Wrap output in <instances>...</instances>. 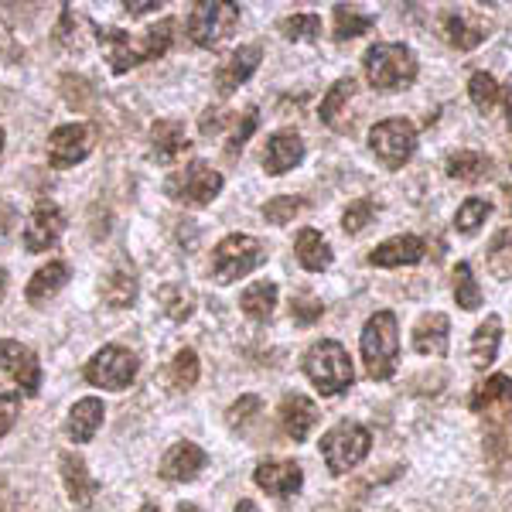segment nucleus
Instances as JSON below:
<instances>
[{
	"label": "nucleus",
	"instance_id": "1",
	"mask_svg": "<svg viewBox=\"0 0 512 512\" xmlns=\"http://www.w3.org/2000/svg\"><path fill=\"white\" fill-rule=\"evenodd\" d=\"M96 38H99V45L106 48V55H110V69L127 72L140 62L161 59V55L168 52L171 41H175V21L164 18L161 24L147 28L144 38H130L127 31H120V28H99Z\"/></svg>",
	"mask_w": 512,
	"mask_h": 512
},
{
	"label": "nucleus",
	"instance_id": "2",
	"mask_svg": "<svg viewBox=\"0 0 512 512\" xmlns=\"http://www.w3.org/2000/svg\"><path fill=\"white\" fill-rule=\"evenodd\" d=\"M362 359H366V373L376 383H386L396 373V359H400V328H396L393 311H376L366 321L359 338Z\"/></svg>",
	"mask_w": 512,
	"mask_h": 512
},
{
	"label": "nucleus",
	"instance_id": "3",
	"mask_svg": "<svg viewBox=\"0 0 512 512\" xmlns=\"http://www.w3.org/2000/svg\"><path fill=\"white\" fill-rule=\"evenodd\" d=\"M304 376L315 383V390L321 396H338L352 386L355 369H352L349 352L342 349V342L321 338V342H315L304 352Z\"/></svg>",
	"mask_w": 512,
	"mask_h": 512
},
{
	"label": "nucleus",
	"instance_id": "4",
	"mask_svg": "<svg viewBox=\"0 0 512 512\" xmlns=\"http://www.w3.org/2000/svg\"><path fill=\"white\" fill-rule=\"evenodd\" d=\"M366 79L376 89H407L417 79V59L400 41H379L366 52Z\"/></svg>",
	"mask_w": 512,
	"mask_h": 512
},
{
	"label": "nucleus",
	"instance_id": "5",
	"mask_svg": "<svg viewBox=\"0 0 512 512\" xmlns=\"http://www.w3.org/2000/svg\"><path fill=\"white\" fill-rule=\"evenodd\" d=\"M369 448H373V437L359 420H338L332 431L321 437V458L332 475H345L355 465H362Z\"/></svg>",
	"mask_w": 512,
	"mask_h": 512
},
{
	"label": "nucleus",
	"instance_id": "6",
	"mask_svg": "<svg viewBox=\"0 0 512 512\" xmlns=\"http://www.w3.org/2000/svg\"><path fill=\"white\" fill-rule=\"evenodd\" d=\"M263 263H267V246L246 233H233L222 239L216 253H212V277L219 284H233V280L253 274Z\"/></svg>",
	"mask_w": 512,
	"mask_h": 512
},
{
	"label": "nucleus",
	"instance_id": "7",
	"mask_svg": "<svg viewBox=\"0 0 512 512\" xmlns=\"http://www.w3.org/2000/svg\"><path fill=\"white\" fill-rule=\"evenodd\" d=\"M164 192H168L175 202L192 205V209H202V205H212L222 192V175L216 168H209L205 161H192L185 168H178L175 175L164 181Z\"/></svg>",
	"mask_w": 512,
	"mask_h": 512
},
{
	"label": "nucleus",
	"instance_id": "8",
	"mask_svg": "<svg viewBox=\"0 0 512 512\" xmlns=\"http://www.w3.org/2000/svg\"><path fill=\"white\" fill-rule=\"evenodd\" d=\"M369 151L383 161V168L400 171L417 151V127L400 117L376 123V127L369 130Z\"/></svg>",
	"mask_w": 512,
	"mask_h": 512
},
{
	"label": "nucleus",
	"instance_id": "9",
	"mask_svg": "<svg viewBox=\"0 0 512 512\" xmlns=\"http://www.w3.org/2000/svg\"><path fill=\"white\" fill-rule=\"evenodd\" d=\"M239 24V7L236 4H198L192 14H188V35L198 48H219L222 41L233 38Z\"/></svg>",
	"mask_w": 512,
	"mask_h": 512
},
{
	"label": "nucleus",
	"instance_id": "10",
	"mask_svg": "<svg viewBox=\"0 0 512 512\" xmlns=\"http://www.w3.org/2000/svg\"><path fill=\"white\" fill-rule=\"evenodd\" d=\"M86 383L103 386V390H127L137 376V355L123 345H103L93 359L86 362Z\"/></svg>",
	"mask_w": 512,
	"mask_h": 512
},
{
	"label": "nucleus",
	"instance_id": "11",
	"mask_svg": "<svg viewBox=\"0 0 512 512\" xmlns=\"http://www.w3.org/2000/svg\"><path fill=\"white\" fill-rule=\"evenodd\" d=\"M0 376L18 383L24 393L35 396L41 390V362L28 345L14 342V338H0Z\"/></svg>",
	"mask_w": 512,
	"mask_h": 512
},
{
	"label": "nucleus",
	"instance_id": "12",
	"mask_svg": "<svg viewBox=\"0 0 512 512\" xmlns=\"http://www.w3.org/2000/svg\"><path fill=\"white\" fill-rule=\"evenodd\" d=\"M93 151V134L86 123H62L48 137V161L52 168H72V164L86 161Z\"/></svg>",
	"mask_w": 512,
	"mask_h": 512
},
{
	"label": "nucleus",
	"instance_id": "13",
	"mask_svg": "<svg viewBox=\"0 0 512 512\" xmlns=\"http://www.w3.org/2000/svg\"><path fill=\"white\" fill-rule=\"evenodd\" d=\"M65 229V216L62 209L55 202H38L35 212H31L28 226H24V246H28V253H45L52 250L55 243H59Z\"/></svg>",
	"mask_w": 512,
	"mask_h": 512
},
{
	"label": "nucleus",
	"instance_id": "14",
	"mask_svg": "<svg viewBox=\"0 0 512 512\" xmlns=\"http://www.w3.org/2000/svg\"><path fill=\"white\" fill-rule=\"evenodd\" d=\"M253 482L260 485L267 495H277V499H291V495L301 492L304 485V472L297 461H260L253 472Z\"/></svg>",
	"mask_w": 512,
	"mask_h": 512
},
{
	"label": "nucleus",
	"instance_id": "15",
	"mask_svg": "<svg viewBox=\"0 0 512 512\" xmlns=\"http://www.w3.org/2000/svg\"><path fill=\"white\" fill-rule=\"evenodd\" d=\"M260 45H243V48H236L233 55H229L226 62L219 65V72H216V89H219V96H229V93H236L239 86H243L246 79L253 76L256 69H260Z\"/></svg>",
	"mask_w": 512,
	"mask_h": 512
},
{
	"label": "nucleus",
	"instance_id": "16",
	"mask_svg": "<svg viewBox=\"0 0 512 512\" xmlns=\"http://www.w3.org/2000/svg\"><path fill=\"white\" fill-rule=\"evenodd\" d=\"M427 243L420 236H393L369 253V267H414L424 260Z\"/></svg>",
	"mask_w": 512,
	"mask_h": 512
},
{
	"label": "nucleus",
	"instance_id": "17",
	"mask_svg": "<svg viewBox=\"0 0 512 512\" xmlns=\"http://www.w3.org/2000/svg\"><path fill=\"white\" fill-rule=\"evenodd\" d=\"M304 161V140L294 130H277L267 140V151H263V168L267 175H287L291 168Z\"/></svg>",
	"mask_w": 512,
	"mask_h": 512
},
{
	"label": "nucleus",
	"instance_id": "18",
	"mask_svg": "<svg viewBox=\"0 0 512 512\" xmlns=\"http://www.w3.org/2000/svg\"><path fill=\"white\" fill-rule=\"evenodd\" d=\"M205 461H209V454L198 448V444L178 441L175 448L161 458V475L168 478V482H192V478L205 468Z\"/></svg>",
	"mask_w": 512,
	"mask_h": 512
},
{
	"label": "nucleus",
	"instance_id": "19",
	"mask_svg": "<svg viewBox=\"0 0 512 512\" xmlns=\"http://www.w3.org/2000/svg\"><path fill=\"white\" fill-rule=\"evenodd\" d=\"M280 424H284V434L291 437L294 444L308 441V434L318 427V407L301 393L287 396V400L280 403Z\"/></svg>",
	"mask_w": 512,
	"mask_h": 512
},
{
	"label": "nucleus",
	"instance_id": "20",
	"mask_svg": "<svg viewBox=\"0 0 512 512\" xmlns=\"http://www.w3.org/2000/svg\"><path fill=\"white\" fill-rule=\"evenodd\" d=\"M448 342H451V321H448V315H441V311H431V315H424V318L417 321L414 349L420 355H434V359H441V355H448Z\"/></svg>",
	"mask_w": 512,
	"mask_h": 512
},
{
	"label": "nucleus",
	"instance_id": "21",
	"mask_svg": "<svg viewBox=\"0 0 512 512\" xmlns=\"http://www.w3.org/2000/svg\"><path fill=\"white\" fill-rule=\"evenodd\" d=\"M444 38H448V45H454L458 52H472V48H478L489 38V24L468 11L448 14V18H444Z\"/></svg>",
	"mask_w": 512,
	"mask_h": 512
},
{
	"label": "nucleus",
	"instance_id": "22",
	"mask_svg": "<svg viewBox=\"0 0 512 512\" xmlns=\"http://www.w3.org/2000/svg\"><path fill=\"white\" fill-rule=\"evenodd\" d=\"M188 147H192V140L185 137V127L178 120H158L151 127V154L161 164H175Z\"/></svg>",
	"mask_w": 512,
	"mask_h": 512
},
{
	"label": "nucleus",
	"instance_id": "23",
	"mask_svg": "<svg viewBox=\"0 0 512 512\" xmlns=\"http://www.w3.org/2000/svg\"><path fill=\"white\" fill-rule=\"evenodd\" d=\"M103 417H106L103 400H96V396H86V400H79L76 407L69 410V420H65V434H69L76 444L93 441L96 431L103 427Z\"/></svg>",
	"mask_w": 512,
	"mask_h": 512
},
{
	"label": "nucleus",
	"instance_id": "24",
	"mask_svg": "<svg viewBox=\"0 0 512 512\" xmlns=\"http://www.w3.org/2000/svg\"><path fill=\"white\" fill-rule=\"evenodd\" d=\"M472 410L475 414H495V410L512 414V379L499 373L489 376L485 383H478L472 393Z\"/></svg>",
	"mask_w": 512,
	"mask_h": 512
},
{
	"label": "nucleus",
	"instance_id": "25",
	"mask_svg": "<svg viewBox=\"0 0 512 512\" xmlns=\"http://www.w3.org/2000/svg\"><path fill=\"white\" fill-rule=\"evenodd\" d=\"M59 461H62V478H65V489H69V499L76 502V506H89L96 495V478L89 475L86 461L72 451H65Z\"/></svg>",
	"mask_w": 512,
	"mask_h": 512
},
{
	"label": "nucleus",
	"instance_id": "26",
	"mask_svg": "<svg viewBox=\"0 0 512 512\" xmlns=\"http://www.w3.org/2000/svg\"><path fill=\"white\" fill-rule=\"evenodd\" d=\"M294 253H297V263H301L304 270H311V274L328 270V267H332V260H335L332 246H328V239L321 236L318 229H301V233H297Z\"/></svg>",
	"mask_w": 512,
	"mask_h": 512
},
{
	"label": "nucleus",
	"instance_id": "27",
	"mask_svg": "<svg viewBox=\"0 0 512 512\" xmlns=\"http://www.w3.org/2000/svg\"><path fill=\"white\" fill-rule=\"evenodd\" d=\"M499 342H502V318L499 315H489L482 325L475 328L472 335V366L475 369H485L495 362L499 355Z\"/></svg>",
	"mask_w": 512,
	"mask_h": 512
},
{
	"label": "nucleus",
	"instance_id": "28",
	"mask_svg": "<svg viewBox=\"0 0 512 512\" xmlns=\"http://www.w3.org/2000/svg\"><path fill=\"white\" fill-rule=\"evenodd\" d=\"M65 284H69V267H65L62 260L45 263V267H41L38 274L31 277V284H28V301H31V304H45L48 297L59 294Z\"/></svg>",
	"mask_w": 512,
	"mask_h": 512
},
{
	"label": "nucleus",
	"instance_id": "29",
	"mask_svg": "<svg viewBox=\"0 0 512 512\" xmlns=\"http://www.w3.org/2000/svg\"><path fill=\"white\" fill-rule=\"evenodd\" d=\"M239 308H243L246 318L267 321L277 308V284H270V280H256V284L246 287L243 297H239Z\"/></svg>",
	"mask_w": 512,
	"mask_h": 512
},
{
	"label": "nucleus",
	"instance_id": "30",
	"mask_svg": "<svg viewBox=\"0 0 512 512\" xmlns=\"http://www.w3.org/2000/svg\"><path fill=\"white\" fill-rule=\"evenodd\" d=\"M448 175L458 181H482L492 175V161L482 151H458L448 158Z\"/></svg>",
	"mask_w": 512,
	"mask_h": 512
},
{
	"label": "nucleus",
	"instance_id": "31",
	"mask_svg": "<svg viewBox=\"0 0 512 512\" xmlns=\"http://www.w3.org/2000/svg\"><path fill=\"white\" fill-rule=\"evenodd\" d=\"M352 93H355V79H352V76L338 79L335 86L328 89V96L321 99V110H318L321 123H328V127L342 130V120H338V113L345 110V103H349V99H352Z\"/></svg>",
	"mask_w": 512,
	"mask_h": 512
},
{
	"label": "nucleus",
	"instance_id": "32",
	"mask_svg": "<svg viewBox=\"0 0 512 512\" xmlns=\"http://www.w3.org/2000/svg\"><path fill=\"white\" fill-rule=\"evenodd\" d=\"M376 24L373 14H366V11H359V7H345V4H338L335 7V38L338 41H349V38H359V35H366L369 28Z\"/></svg>",
	"mask_w": 512,
	"mask_h": 512
},
{
	"label": "nucleus",
	"instance_id": "33",
	"mask_svg": "<svg viewBox=\"0 0 512 512\" xmlns=\"http://www.w3.org/2000/svg\"><path fill=\"white\" fill-rule=\"evenodd\" d=\"M103 297L110 308H130L137 301V277L130 270H113L103 284Z\"/></svg>",
	"mask_w": 512,
	"mask_h": 512
},
{
	"label": "nucleus",
	"instance_id": "34",
	"mask_svg": "<svg viewBox=\"0 0 512 512\" xmlns=\"http://www.w3.org/2000/svg\"><path fill=\"white\" fill-rule=\"evenodd\" d=\"M161 304H164V315H168L171 321H185V318H192V311H195V294L188 291L185 284H168V287H161Z\"/></svg>",
	"mask_w": 512,
	"mask_h": 512
},
{
	"label": "nucleus",
	"instance_id": "35",
	"mask_svg": "<svg viewBox=\"0 0 512 512\" xmlns=\"http://www.w3.org/2000/svg\"><path fill=\"white\" fill-rule=\"evenodd\" d=\"M454 301H458L465 311L482 308V287H478V280L468 263H458V267H454Z\"/></svg>",
	"mask_w": 512,
	"mask_h": 512
},
{
	"label": "nucleus",
	"instance_id": "36",
	"mask_svg": "<svg viewBox=\"0 0 512 512\" xmlns=\"http://www.w3.org/2000/svg\"><path fill=\"white\" fill-rule=\"evenodd\" d=\"M277 28L287 41H315L321 35V18L318 14H291Z\"/></svg>",
	"mask_w": 512,
	"mask_h": 512
},
{
	"label": "nucleus",
	"instance_id": "37",
	"mask_svg": "<svg viewBox=\"0 0 512 512\" xmlns=\"http://www.w3.org/2000/svg\"><path fill=\"white\" fill-rule=\"evenodd\" d=\"M468 96H472L478 113H492L495 103H499V86H495V79L489 72H475V76L468 79Z\"/></svg>",
	"mask_w": 512,
	"mask_h": 512
},
{
	"label": "nucleus",
	"instance_id": "38",
	"mask_svg": "<svg viewBox=\"0 0 512 512\" xmlns=\"http://www.w3.org/2000/svg\"><path fill=\"white\" fill-rule=\"evenodd\" d=\"M489 216H492V205L485 202V198H468V202L458 209V216H454V229L472 236V233H478V226H482Z\"/></svg>",
	"mask_w": 512,
	"mask_h": 512
},
{
	"label": "nucleus",
	"instance_id": "39",
	"mask_svg": "<svg viewBox=\"0 0 512 512\" xmlns=\"http://www.w3.org/2000/svg\"><path fill=\"white\" fill-rule=\"evenodd\" d=\"M489 270L499 280L512 277V233H509V229H502V233L492 239V246H489Z\"/></svg>",
	"mask_w": 512,
	"mask_h": 512
},
{
	"label": "nucleus",
	"instance_id": "40",
	"mask_svg": "<svg viewBox=\"0 0 512 512\" xmlns=\"http://www.w3.org/2000/svg\"><path fill=\"white\" fill-rule=\"evenodd\" d=\"M260 410H263L260 396H239V400L233 403V407H229L226 420H229V427H233V431L246 434V427L260 420Z\"/></svg>",
	"mask_w": 512,
	"mask_h": 512
},
{
	"label": "nucleus",
	"instance_id": "41",
	"mask_svg": "<svg viewBox=\"0 0 512 512\" xmlns=\"http://www.w3.org/2000/svg\"><path fill=\"white\" fill-rule=\"evenodd\" d=\"M301 209H304V202L297 195H277L263 205V219L274 222V226H287V222H294V216Z\"/></svg>",
	"mask_w": 512,
	"mask_h": 512
},
{
	"label": "nucleus",
	"instance_id": "42",
	"mask_svg": "<svg viewBox=\"0 0 512 512\" xmlns=\"http://www.w3.org/2000/svg\"><path fill=\"white\" fill-rule=\"evenodd\" d=\"M171 383H175L178 390H192L198 383V355L192 349H181L175 355V362H171Z\"/></svg>",
	"mask_w": 512,
	"mask_h": 512
},
{
	"label": "nucleus",
	"instance_id": "43",
	"mask_svg": "<svg viewBox=\"0 0 512 512\" xmlns=\"http://www.w3.org/2000/svg\"><path fill=\"white\" fill-rule=\"evenodd\" d=\"M373 216H376V202H373V198H359V202H352L349 209H345L342 229L349 236H355V233H362L369 222H373Z\"/></svg>",
	"mask_w": 512,
	"mask_h": 512
},
{
	"label": "nucleus",
	"instance_id": "44",
	"mask_svg": "<svg viewBox=\"0 0 512 512\" xmlns=\"http://www.w3.org/2000/svg\"><path fill=\"white\" fill-rule=\"evenodd\" d=\"M256 127H260V113H256V106H250V110H243V123H236L233 140H229V147H226L229 158H236V154L243 151L246 140L253 137V130H256Z\"/></svg>",
	"mask_w": 512,
	"mask_h": 512
},
{
	"label": "nucleus",
	"instance_id": "45",
	"mask_svg": "<svg viewBox=\"0 0 512 512\" xmlns=\"http://www.w3.org/2000/svg\"><path fill=\"white\" fill-rule=\"evenodd\" d=\"M321 311H325V304L315 301V297L301 294L291 301V318L297 321V325H315V321L321 318Z\"/></svg>",
	"mask_w": 512,
	"mask_h": 512
},
{
	"label": "nucleus",
	"instance_id": "46",
	"mask_svg": "<svg viewBox=\"0 0 512 512\" xmlns=\"http://www.w3.org/2000/svg\"><path fill=\"white\" fill-rule=\"evenodd\" d=\"M18 414H21V396L18 393L0 396V437L11 434V427L18 424Z\"/></svg>",
	"mask_w": 512,
	"mask_h": 512
},
{
	"label": "nucleus",
	"instance_id": "47",
	"mask_svg": "<svg viewBox=\"0 0 512 512\" xmlns=\"http://www.w3.org/2000/svg\"><path fill=\"white\" fill-rule=\"evenodd\" d=\"M229 120H233V113H229V110H205L202 113V123H198V127H202L205 137H209V134L216 137Z\"/></svg>",
	"mask_w": 512,
	"mask_h": 512
},
{
	"label": "nucleus",
	"instance_id": "48",
	"mask_svg": "<svg viewBox=\"0 0 512 512\" xmlns=\"http://www.w3.org/2000/svg\"><path fill=\"white\" fill-rule=\"evenodd\" d=\"M14 222H18V212H14V205L11 202H0V239L11 236Z\"/></svg>",
	"mask_w": 512,
	"mask_h": 512
},
{
	"label": "nucleus",
	"instance_id": "49",
	"mask_svg": "<svg viewBox=\"0 0 512 512\" xmlns=\"http://www.w3.org/2000/svg\"><path fill=\"white\" fill-rule=\"evenodd\" d=\"M123 7H127L130 18H140V14H158L161 4H158V0H127Z\"/></svg>",
	"mask_w": 512,
	"mask_h": 512
},
{
	"label": "nucleus",
	"instance_id": "50",
	"mask_svg": "<svg viewBox=\"0 0 512 512\" xmlns=\"http://www.w3.org/2000/svg\"><path fill=\"white\" fill-rule=\"evenodd\" d=\"M233 512H260V509H256V502H253V499H239Z\"/></svg>",
	"mask_w": 512,
	"mask_h": 512
},
{
	"label": "nucleus",
	"instance_id": "51",
	"mask_svg": "<svg viewBox=\"0 0 512 512\" xmlns=\"http://www.w3.org/2000/svg\"><path fill=\"white\" fill-rule=\"evenodd\" d=\"M502 103H506V120L512 123V86H506V93H502Z\"/></svg>",
	"mask_w": 512,
	"mask_h": 512
},
{
	"label": "nucleus",
	"instance_id": "52",
	"mask_svg": "<svg viewBox=\"0 0 512 512\" xmlns=\"http://www.w3.org/2000/svg\"><path fill=\"white\" fill-rule=\"evenodd\" d=\"M4 294H7V270L0 267V301H4Z\"/></svg>",
	"mask_w": 512,
	"mask_h": 512
},
{
	"label": "nucleus",
	"instance_id": "53",
	"mask_svg": "<svg viewBox=\"0 0 512 512\" xmlns=\"http://www.w3.org/2000/svg\"><path fill=\"white\" fill-rule=\"evenodd\" d=\"M175 512H202V509H198V506H192V502H181V506H178Z\"/></svg>",
	"mask_w": 512,
	"mask_h": 512
},
{
	"label": "nucleus",
	"instance_id": "54",
	"mask_svg": "<svg viewBox=\"0 0 512 512\" xmlns=\"http://www.w3.org/2000/svg\"><path fill=\"white\" fill-rule=\"evenodd\" d=\"M140 512H161V509L154 506V502H144V506H140Z\"/></svg>",
	"mask_w": 512,
	"mask_h": 512
},
{
	"label": "nucleus",
	"instance_id": "55",
	"mask_svg": "<svg viewBox=\"0 0 512 512\" xmlns=\"http://www.w3.org/2000/svg\"><path fill=\"white\" fill-rule=\"evenodd\" d=\"M0 151H4V127H0Z\"/></svg>",
	"mask_w": 512,
	"mask_h": 512
},
{
	"label": "nucleus",
	"instance_id": "56",
	"mask_svg": "<svg viewBox=\"0 0 512 512\" xmlns=\"http://www.w3.org/2000/svg\"><path fill=\"white\" fill-rule=\"evenodd\" d=\"M506 195H509V209H512V185L506 188Z\"/></svg>",
	"mask_w": 512,
	"mask_h": 512
}]
</instances>
